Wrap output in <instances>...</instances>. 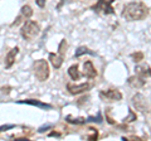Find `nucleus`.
<instances>
[{"label":"nucleus","mask_w":151,"mask_h":141,"mask_svg":"<svg viewBox=\"0 0 151 141\" xmlns=\"http://www.w3.org/2000/svg\"><path fill=\"white\" fill-rule=\"evenodd\" d=\"M149 15V8L141 1H132L126 4L124 10H122V17L127 22L142 20Z\"/></svg>","instance_id":"1"},{"label":"nucleus","mask_w":151,"mask_h":141,"mask_svg":"<svg viewBox=\"0 0 151 141\" xmlns=\"http://www.w3.org/2000/svg\"><path fill=\"white\" fill-rule=\"evenodd\" d=\"M33 72H34V76L38 81H40V82L47 81L49 77V73H50L48 62H47L45 59L35 60L34 64H33Z\"/></svg>","instance_id":"2"},{"label":"nucleus","mask_w":151,"mask_h":141,"mask_svg":"<svg viewBox=\"0 0 151 141\" xmlns=\"http://www.w3.org/2000/svg\"><path fill=\"white\" fill-rule=\"evenodd\" d=\"M39 25H38V23L35 22H33V20H29V22H27L24 25H23L22 28V30H20V34L22 37L24 39H28V40H30L33 39L34 37H37L38 34H39Z\"/></svg>","instance_id":"3"},{"label":"nucleus","mask_w":151,"mask_h":141,"mask_svg":"<svg viewBox=\"0 0 151 141\" xmlns=\"http://www.w3.org/2000/svg\"><path fill=\"white\" fill-rule=\"evenodd\" d=\"M100 97L103 101L113 102V101H120L122 100V93L117 90V88H110V90L100 92Z\"/></svg>","instance_id":"4"},{"label":"nucleus","mask_w":151,"mask_h":141,"mask_svg":"<svg viewBox=\"0 0 151 141\" xmlns=\"http://www.w3.org/2000/svg\"><path fill=\"white\" fill-rule=\"evenodd\" d=\"M131 102H132V106H134L136 110H139L140 112L147 111V107H149L147 101H146L145 96L141 95V93H136V95L132 96Z\"/></svg>","instance_id":"5"},{"label":"nucleus","mask_w":151,"mask_h":141,"mask_svg":"<svg viewBox=\"0 0 151 141\" xmlns=\"http://www.w3.org/2000/svg\"><path fill=\"white\" fill-rule=\"evenodd\" d=\"M112 0H98L96 5H93L92 9L97 13H103V14H113L115 10L111 5Z\"/></svg>","instance_id":"6"},{"label":"nucleus","mask_w":151,"mask_h":141,"mask_svg":"<svg viewBox=\"0 0 151 141\" xmlns=\"http://www.w3.org/2000/svg\"><path fill=\"white\" fill-rule=\"evenodd\" d=\"M91 88V84L89 83H81V84H72L68 83L67 84V90L70 95H79L82 92H86Z\"/></svg>","instance_id":"7"},{"label":"nucleus","mask_w":151,"mask_h":141,"mask_svg":"<svg viewBox=\"0 0 151 141\" xmlns=\"http://www.w3.org/2000/svg\"><path fill=\"white\" fill-rule=\"evenodd\" d=\"M135 72L137 76L142 77V78H149L151 77V67L149 64H140V65H136L135 67Z\"/></svg>","instance_id":"8"},{"label":"nucleus","mask_w":151,"mask_h":141,"mask_svg":"<svg viewBox=\"0 0 151 141\" xmlns=\"http://www.w3.org/2000/svg\"><path fill=\"white\" fill-rule=\"evenodd\" d=\"M83 68H84L83 73H84V76H86L87 78L92 79V78L97 77V70H96V68H94V65H93V63L91 62V60H87V62L84 63Z\"/></svg>","instance_id":"9"},{"label":"nucleus","mask_w":151,"mask_h":141,"mask_svg":"<svg viewBox=\"0 0 151 141\" xmlns=\"http://www.w3.org/2000/svg\"><path fill=\"white\" fill-rule=\"evenodd\" d=\"M127 82H129V86L130 87H132V88H142L145 84H146V81L142 78V77H140V76H132V77H130L129 79H127Z\"/></svg>","instance_id":"10"},{"label":"nucleus","mask_w":151,"mask_h":141,"mask_svg":"<svg viewBox=\"0 0 151 141\" xmlns=\"http://www.w3.org/2000/svg\"><path fill=\"white\" fill-rule=\"evenodd\" d=\"M18 53H19L18 47H15V48H13L8 52V54L5 55V67L6 68H12V65L14 64V62H15V57H17Z\"/></svg>","instance_id":"11"},{"label":"nucleus","mask_w":151,"mask_h":141,"mask_svg":"<svg viewBox=\"0 0 151 141\" xmlns=\"http://www.w3.org/2000/svg\"><path fill=\"white\" fill-rule=\"evenodd\" d=\"M18 103H27V105L38 106V107H40V109H47V110H50V109H52V105H48V103H44V102H40V101H38V100H33V98L19 101Z\"/></svg>","instance_id":"12"},{"label":"nucleus","mask_w":151,"mask_h":141,"mask_svg":"<svg viewBox=\"0 0 151 141\" xmlns=\"http://www.w3.org/2000/svg\"><path fill=\"white\" fill-rule=\"evenodd\" d=\"M49 60L53 64V67L55 69L60 68V65L63 64V55H60L59 53H49Z\"/></svg>","instance_id":"13"},{"label":"nucleus","mask_w":151,"mask_h":141,"mask_svg":"<svg viewBox=\"0 0 151 141\" xmlns=\"http://www.w3.org/2000/svg\"><path fill=\"white\" fill-rule=\"evenodd\" d=\"M68 74H69V77L72 79H79V77H81V73H79V70H78V65L77 64L70 65L69 69H68Z\"/></svg>","instance_id":"14"},{"label":"nucleus","mask_w":151,"mask_h":141,"mask_svg":"<svg viewBox=\"0 0 151 141\" xmlns=\"http://www.w3.org/2000/svg\"><path fill=\"white\" fill-rule=\"evenodd\" d=\"M82 54H94L92 50H89L87 47H79V48L76 50V54H74V57H81Z\"/></svg>","instance_id":"15"},{"label":"nucleus","mask_w":151,"mask_h":141,"mask_svg":"<svg viewBox=\"0 0 151 141\" xmlns=\"http://www.w3.org/2000/svg\"><path fill=\"white\" fill-rule=\"evenodd\" d=\"M65 120H67L69 124H76V125H82V124L86 122V119H83V117H79V119H72V116H67Z\"/></svg>","instance_id":"16"},{"label":"nucleus","mask_w":151,"mask_h":141,"mask_svg":"<svg viewBox=\"0 0 151 141\" xmlns=\"http://www.w3.org/2000/svg\"><path fill=\"white\" fill-rule=\"evenodd\" d=\"M22 14L25 18H30L33 15V9L29 5H23L22 6Z\"/></svg>","instance_id":"17"},{"label":"nucleus","mask_w":151,"mask_h":141,"mask_svg":"<svg viewBox=\"0 0 151 141\" xmlns=\"http://www.w3.org/2000/svg\"><path fill=\"white\" fill-rule=\"evenodd\" d=\"M65 48H67V42H65V39H63L62 42H60V44H59V50H58V53L60 54V55H64L65 54V50H67V49H65Z\"/></svg>","instance_id":"18"},{"label":"nucleus","mask_w":151,"mask_h":141,"mask_svg":"<svg viewBox=\"0 0 151 141\" xmlns=\"http://www.w3.org/2000/svg\"><path fill=\"white\" fill-rule=\"evenodd\" d=\"M89 131H91V135H88V136H87V139H88L89 141L97 140V139H98V131H97V130H94V129H89Z\"/></svg>","instance_id":"19"},{"label":"nucleus","mask_w":151,"mask_h":141,"mask_svg":"<svg viewBox=\"0 0 151 141\" xmlns=\"http://www.w3.org/2000/svg\"><path fill=\"white\" fill-rule=\"evenodd\" d=\"M135 120H137V116H136V114L132 110L129 111V116L125 119V122H132V121H135Z\"/></svg>","instance_id":"20"},{"label":"nucleus","mask_w":151,"mask_h":141,"mask_svg":"<svg viewBox=\"0 0 151 141\" xmlns=\"http://www.w3.org/2000/svg\"><path fill=\"white\" fill-rule=\"evenodd\" d=\"M132 59H134L135 62H140V60L144 59V53L142 52H136V53L132 54Z\"/></svg>","instance_id":"21"},{"label":"nucleus","mask_w":151,"mask_h":141,"mask_svg":"<svg viewBox=\"0 0 151 141\" xmlns=\"http://www.w3.org/2000/svg\"><path fill=\"white\" fill-rule=\"evenodd\" d=\"M13 127H15V125H4V126H0V132L1 131H6V130H10Z\"/></svg>","instance_id":"22"},{"label":"nucleus","mask_w":151,"mask_h":141,"mask_svg":"<svg viewBox=\"0 0 151 141\" xmlns=\"http://www.w3.org/2000/svg\"><path fill=\"white\" fill-rule=\"evenodd\" d=\"M45 1H47V0H35L37 5L39 6V8H44L45 6Z\"/></svg>","instance_id":"23"},{"label":"nucleus","mask_w":151,"mask_h":141,"mask_svg":"<svg viewBox=\"0 0 151 141\" xmlns=\"http://www.w3.org/2000/svg\"><path fill=\"white\" fill-rule=\"evenodd\" d=\"M122 140H137V141H142V139L139 136H130V137H122Z\"/></svg>","instance_id":"24"},{"label":"nucleus","mask_w":151,"mask_h":141,"mask_svg":"<svg viewBox=\"0 0 151 141\" xmlns=\"http://www.w3.org/2000/svg\"><path fill=\"white\" fill-rule=\"evenodd\" d=\"M49 127H52V125H47V126H42V127H39V132H44V131L47 130V129H49Z\"/></svg>","instance_id":"25"},{"label":"nucleus","mask_w":151,"mask_h":141,"mask_svg":"<svg viewBox=\"0 0 151 141\" xmlns=\"http://www.w3.org/2000/svg\"><path fill=\"white\" fill-rule=\"evenodd\" d=\"M107 121L110 122V124H115V121H113V120L111 119V116H110V111H107Z\"/></svg>","instance_id":"26"},{"label":"nucleus","mask_w":151,"mask_h":141,"mask_svg":"<svg viewBox=\"0 0 151 141\" xmlns=\"http://www.w3.org/2000/svg\"><path fill=\"white\" fill-rule=\"evenodd\" d=\"M49 136H57V137H59L60 134H59V132H55V131H53V132H50V134H49Z\"/></svg>","instance_id":"27"}]
</instances>
